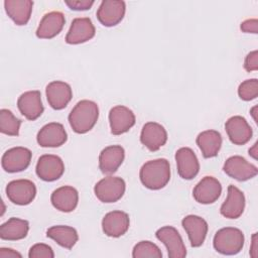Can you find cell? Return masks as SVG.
<instances>
[{"label":"cell","instance_id":"cell-24","mask_svg":"<svg viewBox=\"0 0 258 258\" xmlns=\"http://www.w3.org/2000/svg\"><path fill=\"white\" fill-rule=\"evenodd\" d=\"M125 157L124 148L120 145L105 147L99 155V168L105 174H112L120 167Z\"/></svg>","mask_w":258,"mask_h":258},{"label":"cell","instance_id":"cell-26","mask_svg":"<svg viewBox=\"0 0 258 258\" xmlns=\"http://www.w3.org/2000/svg\"><path fill=\"white\" fill-rule=\"evenodd\" d=\"M33 2L30 0H5L4 8L7 15L17 25H25L30 19Z\"/></svg>","mask_w":258,"mask_h":258},{"label":"cell","instance_id":"cell-19","mask_svg":"<svg viewBox=\"0 0 258 258\" xmlns=\"http://www.w3.org/2000/svg\"><path fill=\"white\" fill-rule=\"evenodd\" d=\"M140 141L150 151H157L166 143L167 132L161 124L147 122L142 127Z\"/></svg>","mask_w":258,"mask_h":258},{"label":"cell","instance_id":"cell-18","mask_svg":"<svg viewBox=\"0 0 258 258\" xmlns=\"http://www.w3.org/2000/svg\"><path fill=\"white\" fill-rule=\"evenodd\" d=\"M36 140L41 147H59L68 140V134L62 124L50 122L38 131Z\"/></svg>","mask_w":258,"mask_h":258},{"label":"cell","instance_id":"cell-27","mask_svg":"<svg viewBox=\"0 0 258 258\" xmlns=\"http://www.w3.org/2000/svg\"><path fill=\"white\" fill-rule=\"evenodd\" d=\"M222 141V135L220 132L212 129L201 132L196 139L197 145L205 158L217 156L221 149Z\"/></svg>","mask_w":258,"mask_h":258},{"label":"cell","instance_id":"cell-4","mask_svg":"<svg viewBox=\"0 0 258 258\" xmlns=\"http://www.w3.org/2000/svg\"><path fill=\"white\" fill-rule=\"evenodd\" d=\"M126 189V183L119 176H106L99 180L94 186V192L97 199L106 204L119 201Z\"/></svg>","mask_w":258,"mask_h":258},{"label":"cell","instance_id":"cell-17","mask_svg":"<svg viewBox=\"0 0 258 258\" xmlns=\"http://www.w3.org/2000/svg\"><path fill=\"white\" fill-rule=\"evenodd\" d=\"M19 112L30 121H34L43 113L41 94L39 91H27L21 94L17 100Z\"/></svg>","mask_w":258,"mask_h":258},{"label":"cell","instance_id":"cell-38","mask_svg":"<svg viewBox=\"0 0 258 258\" xmlns=\"http://www.w3.org/2000/svg\"><path fill=\"white\" fill-rule=\"evenodd\" d=\"M257 253H258V236H257V233H254L252 235L250 255H251V257L256 258L257 257Z\"/></svg>","mask_w":258,"mask_h":258},{"label":"cell","instance_id":"cell-9","mask_svg":"<svg viewBox=\"0 0 258 258\" xmlns=\"http://www.w3.org/2000/svg\"><path fill=\"white\" fill-rule=\"evenodd\" d=\"M35 172L44 181H54L63 174L64 164L62 159L57 155L43 154L37 160Z\"/></svg>","mask_w":258,"mask_h":258},{"label":"cell","instance_id":"cell-33","mask_svg":"<svg viewBox=\"0 0 258 258\" xmlns=\"http://www.w3.org/2000/svg\"><path fill=\"white\" fill-rule=\"evenodd\" d=\"M29 258H53L54 253L50 246L44 243L34 244L28 252Z\"/></svg>","mask_w":258,"mask_h":258},{"label":"cell","instance_id":"cell-5","mask_svg":"<svg viewBox=\"0 0 258 258\" xmlns=\"http://www.w3.org/2000/svg\"><path fill=\"white\" fill-rule=\"evenodd\" d=\"M8 200L18 206L29 205L36 196V186L29 179H15L6 186Z\"/></svg>","mask_w":258,"mask_h":258},{"label":"cell","instance_id":"cell-31","mask_svg":"<svg viewBox=\"0 0 258 258\" xmlns=\"http://www.w3.org/2000/svg\"><path fill=\"white\" fill-rule=\"evenodd\" d=\"M132 257L133 258H143V257L161 258L162 252L156 244L150 241H140L134 246L132 250Z\"/></svg>","mask_w":258,"mask_h":258},{"label":"cell","instance_id":"cell-11","mask_svg":"<svg viewBox=\"0 0 258 258\" xmlns=\"http://www.w3.org/2000/svg\"><path fill=\"white\" fill-rule=\"evenodd\" d=\"M222 194V185L220 181L214 176L203 177L194 187V199L203 205H210L215 203Z\"/></svg>","mask_w":258,"mask_h":258},{"label":"cell","instance_id":"cell-40","mask_svg":"<svg viewBox=\"0 0 258 258\" xmlns=\"http://www.w3.org/2000/svg\"><path fill=\"white\" fill-rule=\"evenodd\" d=\"M257 106H254L251 110H250V114L252 115V117H253V119H254V121H255V123H257L258 121H257Z\"/></svg>","mask_w":258,"mask_h":258},{"label":"cell","instance_id":"cell-32","mask_svg":"<svg viewBox=\"0 0 258 258\" xmlns=\"http://www.w3.org/2000/svg\"><path fill=\"white\" fill-rule=\"evenodd\" d=\"M238 95L243 101H251L258 96V80L249 79L242 82L238 87Z\"/></svg>","mask_w":258,"mask_h":258},{"label":"cell","instance_id":"cell-22","mask_svg":"<svg viewBox=\"0 0 258 258\" xmlns=\"http://www.w3.org/2000/svg\"><path fill=\"white\" fill-rule=\"evenodd\" d=\"M245 209V196L235 185L228 186L226 201L220 208V213L227 219H238L242 216Z\"/></svg>","mask_w":258,"mask_h":258},{"label":"cell","instance_id":"cell-12","mask_svg":"<svg viewBox=\"0 0 258 258\" xmlns=\"http://www.w3.org/2000/svg\"><path fill=\"white\" fill-rule=\"evenodd\" d=\"M135 115L131 109L126 106L118 105L109 112V124L111 133L121 135L126 133L135 124Z\"/></svg>","mask_w":258,"mask_h":258},{"label":"cell","instance_id":"cell-37","mask_svg":"<svg viewBox=\"0 0 258 258\" xmlns=\"http://www.w3.org/2000/svg\"><path fill=\"white\" fill-rule=\"evenodd\" d=\"M22 255L11 248H1L0 258H21Z\"/></svg>","mask_w":258,"mask_h":258},{"label":"cell","instance_id":"cell-8","mask_svg":"<svg viewBox=\"0 0 258 258\" xmlns=\"http://www.w3.org/2000/svg\"><path fill=\"white\" fill-rule=\"evenodd\" d=\"M223 170L227 175L239 181L251 179L258 173L257 166L250 163L247 159L240 155L229 157L224 163Z\"/></svg>","mask_w":258,"mask_h":258},{"label":"cell","instance_id":"cell-15","mask_svg":"<svg viewBox=\"0 0 258 258\" xmlns=\"http://www.w3.org/2000/svg\"><path fill=\"white\" fill-rule=\"evenodd\" d=\"M96 29L89 17H78L72 21L66 35V42L69 44L84 43L95 36Z\"/></svg>","mask_w":258,"mask_h":258},{"label":"cell","instance_id":"cell-36","mask_svg":"<svg viewBox=\"0 0 258 258\" xmlns=\"http://www.w3.org/2000/svg\"><path fill=\"white\" fill-rule=\"evenodd\" d=\"M240 28L242 31H244L246 33L256 34L258 32V20L256 18L247 19L241 23Z\"/></svg>","mask_w":258,"mask_h":258},{"label":"cell","instance_id":"cell-7","mask_svg":"<svg viewBox=\"0 0 258 258\" xmlns=\"http://www.w3.org/2000/svg\"><path fill=\"white\" fill-rule=\"evenodd\" d=\"M31 157L32 153L28 148L22 146L12 147L5 151L2 156V168L9 173L23 171L29 166Z\"/></svg>","mask_w":258,"mask_h":258},{"label":"cell","instance_id":"cell-10","mask_svg":"<svg viewBox=\"0 0 258 258\" xmlns=\"http://www.w3.org/2000/svg\"><path fill=\"white\" fill-rule=\"evenodd\" d=\"M125 12L126 4L124 1L105 0L101 2L97 10V18L102 25L112 27L122 21Z\"/></svg>","mask_w":258,"mask_h":258},{"label":"cell","instance_id":"cell-34","mask_svg":"<svg viewBox=\"0 0 258 258\" xmlns=\"http://www.w3.org/2000/svg\"><path fill=\"white\" fill-rule=\"evenodd\" d=\"M64 3L72 10L84 11V10L90 9L93 6L94 1H92V0H71V1H64Z\"/></svg>","mask_w":258,"mask_h":258},{"label":"cell","instance_id":"cell-30","mask_svg":"<svg viewBox=\"0 0 258 258\" xmlns=\"http://www.w3.org/2000/svg\"><path fill=\"white\" fill-rule=\"evenodd\" d=\"M20 125H21V120L16 118L10 110L8 109L0 110L1 133L9 136H17L19 134Z\"/></svg>","mask_w":258,"mask_h":258},{"label":"cell","instance_id":"cell-35","mask_svg":"<svg viewBox=\"0 0 258 258\" xmlns=\"http://www.w3.org/2000/svg\"><path fill=\"white\" fill-rule=\"evenodd\" d=\"M244 69L249 73L258 70V51L257 50H253L246 55L244 60Z\"/></svg>","mask_w":258,"mask_h":258},{"label":"cell","instance_id":"cell-16","mask_svg":"<svg viewBox=\"0 0 258 258\" xmlns=\"http://www.w3.org/2000/svg\"><path fill=\"white\" fill-rule=\"evenodd\" d=\"M175 161L177 166V172L183 179H192L200 171V162L189 147H181L175 152Z\"/></svg>","mask_w":258,"mask_h":258},{"label":"cell","instance_id":"cell-13","mask_svg":"<svg viewBox=\"0 0 258 258\" xmlns=\"http://www.w3.org/2000/svg\"><path fill=\"white\" fill-rule=\"evenodd\" d=\"M230 141L235 145H244L250 141L253 131L247 120L242 116H232L225 124Z\"/></svg>","mask_w":258,"mask_h":258},{"label":"cell","instance_id":"cell-3","mask_svg":"<svg viewBox=\"0 0 258 258\" xmlns=\"http://www.w3.org/2000/svg\"><path fill=\"white\" fill-rule=\"evenodd\" d=\"M243 232L234 227L220 229L214 236L213 246L215 250L223 255H236L244 246Z\"/></svg>","mask_w":258,"mask_h":258},{"label":"cell","instance_id":"cell-21","mask_svg":"<svg viewBox=\"0 0 258 258\" xmlns=\"http://www.w3.org/2000/svg\"><path fill=\"white\" fill-rule=\"evenodd\" d=\"M181 225L188 236L191 247L197 248L204 244L209 229L205 219L197 215H187L182 219Z\"/></svg>","mask_w":258,"mask_h":258},{"label":"cell","instance_id":"cell-39","mask_svg":"<svg viewBox=\"0 0 258 258\" xmlns=\"http://www.w3.org/2000/svg\"><path fill=\"white\" fill-rule=\"evenodd\" d=\"M257 146H258V142H255L254 145L249 149V155L252 156L254 159H257V154H258Z\"/></svg>","mask_w":258,"mask_h":258},{"label":"cell","instance_id":"cell-25","mask_svg":"<svg viewBox=\"0 0 258 258\" xmlns=\"http://www.w3.org/2000/svg\"><path fill=\"white\" fill-rule=\"evenodd\" d=\"M50 201L56 210L63 213H70L78 206L79 192L71 185H63L52 191Z\"/></svg>","mask_w":258,"mask_h":258},{"label":"cell","instance_id":"cell-28","mask_svg":"<svg viewBox=\"0 0 258 258\" xmlns=\"http://www.w3.org/2000/svg\"><path fill=\"white\" fill-rule=\"evenodd\" d=\"M29 231V223L19 218H10L0 227V238L7 241H16L25 238Z\"/></svg>","mask_w":258,"mask_h":258},{"label":"cell","instance_id":"cell-23","mask_svg":"<svg viewBox=\"0 0 258 258\" xmlns=\"http://www.w3.org/2000/svg\"><path fill=\"white\" fill-rule=\"evenodd\" d=\"M66 18L59 11H51L43 15L36 29V36L41 39H50L56 36L63 28Z\"/></svg>","mask_w":258,"mask_h":258},{"label":"cell","instance_id":"cell-29","mask_svg":"<svg viewBox=\"0 0 258 258\" xmlns=\"http://www.w3.org/2000/svg\"><path fill=\"white\" fill-rule=\"evenodd\" d=\"M46 236L66 249H72L79 240L77 230L73 227L63 225L48 228L46 231Z\"/></svg>","mask_w":258,"mask_h":258},{"label":"cell","instance_id":"cell-14","mask_svg":"<svg viewBox=\"0 0 258 258\" xmlns=\"http://www.w3.org/2000/svg\"><path fill=\"white\" fill-rule=\"evenodd\" d=\"M46 99L54 110H62L71 102L73 91L71 86L62 81H52L45 88Z\"/></svg>","mask_w":258,"mask_h":258},{"label":"cell","instance_id":"cell-2","mask_svg":"<svg viewBox=\"0 0 258 258\" xmlns=\"http://www.w3.org/2000/svg\"><path fill=\"white\" fill-rule=\"evenodd\" d=\"M99 118V107L97 103L91 100H82L78 102L69 114V123L72 129L78 134L89 132Z\"/></svg>","mask_w":258,"mask_h":258},{"label":"cell","instance_id":"cell-20","mask_svg":"<svg viewBox=\"0 0 258 258\" xmlns=\"http://www.w3.org/2000/svg\"><path fill=\"white\" fill-rule=\"evenodd\" d=\"M130 219L123 211H112L107 213L102 220L103 232L112 238L123 236L129 229Z\"/></svg>","mask_w":258,"mask_h":258},{"label":"cell","instance_id":"cell-1","mask_svg":"<svg viewBox=\"0 0 258 258\" xmlns=\"http://www.w3.org/2000/svg\"><path fill=\"white\" fill-rule=\"evenodd\" d=\"M139 177L142 184L152 190L163 188L170 179V164L165 158L146 161L140 168Z\"/></svg>","mask_w":258,"mask_h":258},{"label":"cell","instance_id":"cell-6","mask_svg":"<svg viewBox=\"0 0 258 258\" xmlns=\"http://www.w3.org/2000/svg\"><path fill=\"white\" fill-rule=\"evenodd\" d=\"M155 236L166 247L169 258H183L186 256L185 245L180 234L174 227H161L156 231Z\"/></svg>","mask_w":258,"mask_h":258}]
</instances>
